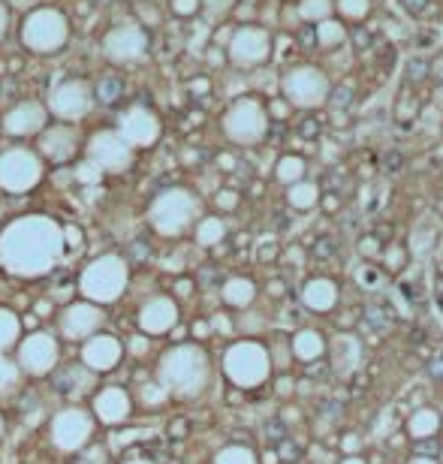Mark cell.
<instances>
[{
  "mask_svg": "<svg viewBox=\"0 0 443 464\" xmlns=\"http://www.w3.org/2000/svg\"><path fill=\"white\" fill-rule=\"evenodd\" d=\"M70 40V24L63 18L61 9H33L27 13L24 24H22V42L36 54H51L61 51Z\"/></svg>",
  "mask_w": 443,
  "mask_h": 464,
  "instance_id": "cell-1",
  "label": "cell"
},
{
  "mask_svg": "<svg viewBox=\"0 0 443 464\" xmlns=\"http://www.w3.org/2000/svg\"><path fill=\"white\" fill-rule=\"evenodd\" d=\"M148 49V33L139 24H118L103 36V54L115 63L139 61Z\"/></svg>",
  "mask_w": 443,
  "mask_h": 464,
  "instance_id": "cell-2",
  "label": "cell"
},
{
  "mask_svg": "<svg viewBox=\"0 0 443 464\" xmlns=\"http://www.w3.org/2000/svg\"><path fill=\"white\" fill-rule=\"evenodd\" d=\"M90 99H94V94H90V88L85 81H79V79L63 81V85L54 88V94H51V109L61 118H81L90 109Z\"/></svg>",
  "mask_w": 443,
  "mask_h": 464,
  "instance_id": "cell-3",
  "label": "cell"
},
{
  "mask_svg": "<svg viewBox=\"0 0 443 464\" xmlns=\"http://www.w3.org/2000/svg\"><path fill=\"white\" fill-rule=\"evenodd\" d=\"M36 178V160L24 151H13L0 157V181L9 187H24Z\"/></svg>",
  "mask_w": 443,
  "mask_h": 464,
  "instance_id": "cell-4",
  "label": "cell"
},
{
  "mask_svg": "<svg viewBox=\"0 0 443 464\" xmlns=\"http://www.w3.org/2000/svg\"><path fill=\"white\" fill-rule=\"evenodd\" d=\"M90 151H94L97 163H103L108 169H121L130 163V151H127L121 136H115V133H99L94 145H90Z\"/></svg>",
  "mask_w": 443,
  "mask_h": 464,
  "instance_id": "cell-5",
  "label": "cell"
},
{
  "mask_svg": "<svg viewBox=\"0 0 443 464\" xmlns=\"http://www.w3.org/2000/svg\"><path fill=\"white\" fill-rule=\"evenodd\" d=\"M121 130L133 145L136 142H151L154 133H157V121H154V115H148L145 109H130V112L121 118Z\"/></svg>",
  "mask_w": 443,
  "mask_h": 464,
  "instance_id": "cell-6",
  "label": "cell"
},
{
  "mask_svg": "<svg viewBox=\"0 0 443 464\" xmlns=\"http://www.w3.org/2000/svg\"><path fill=\"white\" fill-rule=\"evenodd\" d=\"M42 118H45V112L36 103H22L18 109H13V112L6 115V130L31 133V130H36V127L42 124Z\"/></svg>",
  "mask_w": 443,
  "mask_h": 464,
  "instance_id": "cell-7",
  "label": "cell"
},
{
  "mask_svg": "<svg viewBox=\"0 0 443 464\" xmlns=\"http://www.w3.org/2000/svg\"><path fill=\"white\" fill-rule=\"evenodd\" d=\"M72 142H76V139H72V133L70 130H61V127H58V130L45 133L42 148L49 151L54 160H63V157H70V154H72Z\"/></svg>",
  "mask_w": 443,
  "mask_h": 464,
  "instance_id": "cell-8",
  "label": "cell"
},
{
  "mask_svg": "<svg viewBox=\"0 0 443 464\" xmlns=\"http://www.w3.org/2000/svg\"><path fill=\"white\" fill-rule=\"evenodd\" d=\"M365 326L368 329H377V332H389L392 329V323H395V317L392 311H389L386 305H365Z\"/></svg>",
  "mask_w": 443,
  "mask_h": 464,
  "instance_id": "cell-9",
  "label": "cell"
},
{
  "mask_svg": "<svg viewBox=\"0 0 443 464\" xmlns=\"http://www.w3.org/2000/svg\"><path fill=\"white\" fill-rule=\"evenodd\" d=\"M338 250H341V241L335 239V235H329V232L316 235L314 244H311V257L314 259H335V257H338Z\"/></svg>",
  "mask_w": 443,
  "mask_h": 464,
  "instance_id": "cell-10",
  "label": "cell"
},
{
  "mask_svg": "<svg viewBox=\"0 0 443 464\" xmlns=\"http://www.w3.org/2000/svg\"><path fill=\"white\" fill-rule=\"evenodd\" d=\"M353 97H356L353 85H350V81H341V85L329 94V106H332V109H350V106H353Z\"/></svg>",
  "mask_w": 443,
  "mask_h": 464,
  "instance_id": "cell-11",
  "label": "cell"
},
{
  "mask_svg": "<svg viewBox=\"0 0 443 464\" xmlns=\"http://www.w3.org/2000/svg\"><path fill=\"white\" fill-rule=\"evenodd\" d=\"M428 76H431V61L413 58L410 63H407V79H410V81H425Z\"/></svg>",
  "mask_w": 443,
  "mask_h": 464,
  "instance_id": "cell-12",
  "label": "cell"
},
{
  "mask_svg": "<svg viewBox=\"0 0 443 464\" xmlns=\"http://www.w3.org/2000/svg\"><path fill=\"white\" fill-rule=\"evenodd\" d=\"M277 458L280 461H287V464H293V461H298L302 458V449H298V443H293V440H280L277 443Z\"/></svg>",
  "mask_w": 443,
  "mask_h": 464,
  "instance_id": "cell-13",
  "label": "cell"
},
{
  "mask_svg": "<svg viewBox=\"0 0 443 464\" xmlns=\"http://www.w3.org/2000/svg\"><path fill=\"white\" fill-rule=\"evenodd\" d=\"M262 431H266V438H268L271 443H280V440H287V438H289L287 425L280 422V419H268V422H266V429H262Z\"/></svg>",
  "mask_w": 443,
  "mask_h": 464,
  "instance_id": "cell-14",
  "label": "cell"
},
{
  "mask_svg": "<svg viewBox=\"0 0 443 464\" xmlns=\"http://www.w3.org/2000/svg\"><path fill=\"white\" fill-rule=\"evenodd\" d=\"M404 166H407V157H404L401 151H389L386 157H383V169L386 172H401Z\"/></svg>",
  "mask_w": 443,
  "mask_h": 464,
  "instance_id": "cell-15",
  "label": "cell"
},
{
  "mask_svg": "<svg viewBox=\"0 0 443 464\" xmlns=\"http://www.w3.org/2000/svg\"><path fill=\"white\" fill-rule=\"evenodd\" d=\"M298 133H302V139H316V136H320V121H316V118H305V121L298 124Z\"/></svg>",
  "mask_w": 443,
  "mask_h": 464,
  "instance_id": "cell-16",
  "label": "cell"
},
{
  "mask_svg": "<svg viewBox=\"0 0 443 464\" xmlns=\"http://www.w3.org/2000/svg\"><path fill=\"white\" fill-rule=\"evenodd\" d=\"M416 456H431V458H437L440 449H437V443H434V440H422V443H416Z\"/></svg>",
  "mask_w": 443,
  "mask_h": 464,
  "instance_id": "cell-17",
  "label": "cell"
},
{
  "mask_svg": "<svg viewBox=\"0 0 443 464\" xmlns=\"http://www.w3.org/2000/svg\"><path fill=\"white\" fill-rule=\"evenodd\" d=\"M401 3H404V9L410 15H422L425 9H428V0H401Z\"/></svg>",
  "mask_w": 443,
  "mask_h": 464,
  "instance_id": "cell-18",
  "label": "cell"
},
{
  "mask_svg": "<svg viewBox=\"0 0 443 464\" xmlns=\"http://www.w3.org/2000/svg\"><path fill=\"white\" fill-rule=\"evenodd\" d=\"M130 253H133V259H136V262H145V259L151 257V248H148L145 241H136L133 248H130Z\"/></svg>",
  "mask_w": 443,
  "mask_h": 464,
  "instance_id": "cell-19",
  "label": "cell"
},
{
  "mask_svg": "<svg viewBox=\"0 0 443 464\" xmlns=\"http://www.w3.org/2000/svg\"><path fill=\"white\" fill-rule=\"evenodd\" d=\"M298 42L307 45V49H311V45L316 42V31H314V24H305V27H302V33H298Z\"/></svg>",
  "mask_w": 443,
  "mask_h": 464,
  "instance_id": "cell-20",
  "label": "cell"
},
{
  "mask_svg": "<svg viewBox=\"0 0 443 464\" xmlns=\"http://www.w3.org/2000/svg\"><path fill=\"white\" fill-rule=\"evenodd\" d=\"M353 42H356V49H368V45H371V36H368L365 27H356V31H353Z\"/></svg>",
  "mask_w": 443,
  "mask_h": 464,
  "instance_id": "cell-21",
  "label": "cell"
},
{
  "mask_svg": "<svg viewBox=\"0 0 443 464\" xmlns=\"http://www.w3.org/2000/svg\"><path fill=\"white\" fill-rule=\"evenodd\" d=\"M428 377H431V380H443V359H440V356H434V359L428 362Z\"/></svg>",
  "mask_w": 443,
  "mask_h": 464,
  "instance_id": "cell-22",
  "label": "cell"
},
{
  "mask_svg": "<svg viewBox=\"0 0 443 464\" xmlns=\"http://www.w3.org/2000/svg\"><path fill=\"white\" fill-rule=\"evenodd\" d=\"M172 9L181 15H187V13H193L196 9V0H172Z\"/></svg>",
  "mask_w": 443,
  "mask_h": 464,
  "instance_id": "cell-23",
  "label": "cell"
},
{
  "mask_svg": "<svg viewBox=\"0 0 443 464\" xmlns=\"http://www.w3.org/2000/svg\"><path fill=\"white\" fill-rule=\"evenodd\" d=\"M341 410H344V407H341V404H335V401H329V404H323V407H320V413H323V416H332V419H335V416H341Z\"/></svg>",
  "mask_w": 443,
  "mask_h": 464,
  "instance_id": "cell-24",
  "label": "cell"
},
{
  "mask_svg": "<svg viewBox=\"0 0 443 464\" xmlns=\"http://www.w3.org/2000/svg\"><path fill=\"white\" fill-rule=\"evenodd\" d=\"M6 27H9V13H6V6H3V0H0V40H3V33H6Z\"/></svg>",
  "mask_w": 443,
  "mask_h": 464,
  "instance_id": "cell-25",
  "label": "cell"
},
{
  "mask_svg": "<svg viewBox=\"0 0 443 464\" xmlns=\"http://www.w3.org/2000/svg\"><path fill=\"white\" fill-rule=\"evenodd\" d=\"M139 13H142V18H145V22H157V13H154V9H148V6H142V9H139Z\"/></svg>",
  "mask_w": 443,
  "mask_h": 464,
  "instance_id": "cell-26",
  "label": "cell"
},
{
  "mask_svg": "<svg viewBox=\"0 0 443 464\" xmlns=\"http://www.w3.org/2000/svg\"><path fill=\"white\" fill-rule=\"evenodd\" d=\"M440 293H443V271H440Z\"/></svg>",
  "mask_w": 443,
  "mask_h": 464,
  "instance_id": "cell-27",
  "label": "cell"
},
{
  "mask_svg": "<svg viewBox=\"0 0 443 464\" xmlns=\"http://www.w3.org/2000/svg\"><path fill=\"white\" fill-rule=\"evenodd\" d=\"M437 356H440V359H443V350H440V353H437Z\"/></svg>",
  "mask_w": 443,
  "mask_h": 464,
  "instance_id": "cell-28",
  "label": "cell"
}]
</instances>
